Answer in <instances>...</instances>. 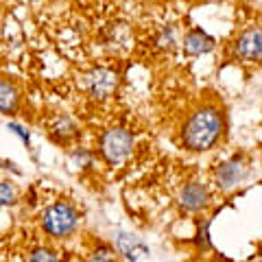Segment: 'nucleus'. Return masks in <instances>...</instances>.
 I'll use <instances>...</instances> for the list:
<instances>
[{"mask_svg": "<svg viewBox=\"0 0 262 262\" xmlns=\"http://www.w3.org/2000/svg\"><path fill=\"white\" fill-rule=\"evenodd\" d=\"M118 88V72L112 68H96L85 77V90L88 94L96 98V101H105L110 98Z\"/></svg>", "mask_w": 262, "mask_h": 262, "instance_id": "obj_4", "label": "nucleus"}, {"mask_svg": "<svg viewBox=\"0 0 262 262\" xmlns=\"http://www.w3.org/2000/svg\"><path fill=\"white\" fill-rule=\"evenodd\" d=\"M29 262H57V258H55V253L51 249H35L31 253Z\"/></svg>", "mask_w": 262, "mask_h": 262, "instance_id": "obj_15", "label": "nucleus"}, {"mask_svg": "<svg viewBox=\"0 0 262 262\" xmlns=\"http://www.w3.org/2000/svg\"><path fill=\"white\" fill-rule=\"evenodd\" d=\"M214 37L208 35L203 29H190L184 35V42H182V48L186 55L190 57H201V55H208L210 51H214Z\"/></svg>", "mask_w": 262, "mask_h": 262, "instance_id": "obj_7", "label": "nucleus"}, {"mask_svg": "<svg viewBox=\"0 0 262 262\" xmlns=\"http://www.w3.org/2000/svg\"><path fill=\"white\" fill-rule=\"evenodd\" d=\"M155 42H158V46L164 48V51H173V48L177 46V29L173 27V24L162 27L158 37H155Z\"/></svg>", "mask_w": 262, "mask_h": 262, "instance_id": "obj_11", "label": "nucleus"}, {"mask_svg": "<svg viewBox=\"0 0 262 262\" xmlns=\"http://www.w3.org/2000/svg\"><path fill=\"white\" fill-rule=\"evenodd\" d=\"M208 201H210V194H208V188L203 186V184H188L182 194H179V203H182V208L188 210V212H199L208 206Z\"/></svg>", "mask_w": 262, "mask_h": 262, "instance_id": "obj_9", "label": "nucleus"}, {"mask_svg": "<svg viewBox=\"0 0 262 262\" xmlns=\"http://www.w3.org/2000/svg\"><path fill=\"white\" fill-rule=\"evenodd\" d=\"M79 225V212L68 203H55L44 212V229L53 236H68Z\"/></svg>", "mask_w": 262, "mask_h": 262, "instance_id": "obj_2", "label": "nucleus"}, {"mask_svg": "<svg viewBox=\"0 0 262 262\" xmlns=\"http://www.w3.org/2000/svg\"><path fill=\"white\" fill-rule=\"evenodd\" d=\"M210 221H203V223H199V229H196V236H194V247L206 251L210 249Z\"/></svg>", "mask_w": 262, "mask_h": 262, "instance_id": "obj_12", "label": "nucleus"}, {"mask_svg": "<svg viewBox=\"0 0 262 262\" xmlns=\"http://www.w3.org/2000/svg\"><path fill=\"white\" fill-rule=\"evenodd\" d=\"M225 134V116L216 107H201L186 120L182 142L188 151H210Z\"/></svg>", "mask_w": 262, "mask_h": 262, "instance_id": "obj_1", "label": "nucleus"}, {"mask_svg": "<svg viewBox=\"0 0 262 262\" xmlns=\"http://www.w3.org/2000/svg\"><path fill=\"white\" fill-rule=\"evenodd\" d=\"M116 247L118 251L125 256L127 260L131 262H140L142 258L149 256V247H146V243L140 238V236L136 234H129V232H118L116 234Z\"/></svg>", "mask_w": 262, "mask_h": 262, "instance_id": "obj_8", "label": "nucleus"}, {"mask_svg": "<svg viewBox=\"0 0 262 262\" xmlns=\"http://www.w3.org/2000/svg\"><path fill=\"white\" fill-rule=\"evenodd\" d=\"M247 175H249V168H247V164L243 162V155H238V158H232V160L221 164L214 173V179L223 190H229V188L238 186Z\"/></svg>", "mask_w": 262, "mask_h": 262, "instance_id": "obj_6", "label": "nucleus"}, {"mask_svg": "<svg viewBox=\"0 0 262 262\" xmlns=\"http://www.w3.org/2000/svg\"><path fill=\"white\" fill-rule=\"evenodd\" d=\"M134 149V136L127 129H110L101 138V155L110 164H120Z\"/></svg>", "mask_w": 262, "mask_h": 262, "instance_id": "obj_3", "label": "nucleus"}, {"mask_svg": "<svg viewBox=\"0 0 262 262\" xmlns=\"http://www.w3.org/2000/svg\"><path fill=\"white\" fill-rule=\"evenodd\" d=\"M234 53L243 61H262V29L251 27L247 31H243L234 42Z\"/></svg>", "mask_w": 262, "mask_h": 262, "instance_id": "obj_5", "label": "nucleus"}, {"mask_svg": "<svg viewBox=\"0 0 262 262\" xmlns=\"http://www.w3.org/2000/svg\"><path fill=\"white\" fill-rule=\"evenodd\" d=\"M20 101V92L9 79H0V114H9Z\"/></svg>", "mask_w": 262, "mask_h": 262, "instance_id": "obj_10", "label": "nucleus"}, {"mask_svg": "<svg viewBox=\"0 0 262 262\" xmlns=\"http://www.w3.org/2000/svg\"><path fill=\"white\" fill-rule=\"evenodd\" d=\"M13 201H15V190H13L9 184H3V182H0V208L11 206Z\"/></svg>", "mask_w": 262, "mask_h": 262, "instance_id": "obj_14", "label": "nucleus"}, {"mask_svg": "<svg viewBox=\"0 0 262 262\" xmlns=\"http://www.w3.org/2000/svg\"><path fill=\"white\" fill-rule=\"evenodd\" d=\"M88 262H116V253H114L112 247H105L103 245V247H98L96 251L90 253Z\"/></svg>", "mask_w": 262, "mask_h": 262, "instance_id": "obj_13", "label": "nucleus"}]
</instances>
